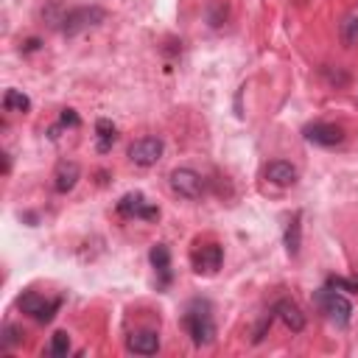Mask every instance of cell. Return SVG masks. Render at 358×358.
Returning a JSON list of instances; mask_svg holds the SVG:
<instances>
[{
	"label": "cell",
	"mask_w": 358,
	"mask_h": 358,
	"mask_svg": "<svg viewBox=\"0 0 358 358\" xmlns=\"http://www.w3.org/2000/svg\"><path fill=\"white\" fill-rule=\"evenodd\" d=\"M182 325L185 330L190 333L193 344L204 347V344H213L216 339V325H213V316H210V303L207 300H193L182 316Z\"/></svg>",
	"instance_id": "1"
},
{
	"label": "cell",
	"mask_w": 358,
	"mask_h": 358,
	"mask_svg": "<svg viewBox=\"0 0 358 358\" xmlns=\"http://www.w3.org/2000/svg\"><path fill=\"white\" fill-rule=\"evenodd\" d=\"M314 303L322 308V314L336 325V328H347L350 319H352V305L344 294H339V289H319L314 294Z\"/></svg>",
	"instance_id": "2"
},
{
	"label": "cell",
	"mask_w": 358,
	"mask_h": 358,
	"mask_svg": "<svg viewBox=\"0 0 358 358\" xmlns=\"http://www.w3.org/2000/svg\"><path fill=\"white\" fill-rule=\"evenodd\" d=\"M104 20H107V12H104L101 6H79V9H70V12L62 15L59 31H62L64 37H76V34H82V31H87V28L101 26Z\"/></svg>",
	"instance_id": "3"
},
{
	"label": "cell",
	"mask_w": 358,
	"mask_h": 358,
	"mask_svg": "<svg viewBox=\"0 0 358 358\" xmlns=\"http://www.w3.org/2000/svg\"><path fill=\"white\" fill-rule=\"evenodd\" d=\"M17 308H20L23 314L34 316L37 322L48 325V322L56 316V311L62 308V300H59V297L48 300V297H42V294H37V292H26V294L17 300Z\"/></svg>",
	"instance_id": "4"
},
{
	"label": "cell",
	"mask_w": 358,
	"mask_h": 358,
	"mask_svg": "<svg viewBox=\"0 0 358 358\" xmlns=\"http://www.w3.org/2000/svg\"><path fill=\"white\" fill-rule=\"evenodd\" d=\"M163 152H165V143L160 137H140L129 146V160L137 168H152L163 160Z\"/></svg>",
	"instance_id": "5"
},
{
	"label": "cell",
	"mask_w": 358,
	"mask_h": 358,
	"mask_svg": "<svg viewBox=\"0 0 358 358\" xmlns=\"http://www.w3.org/2000/svg\"><path fill=\"white\" fill-rule=\"evenodd\" d=\"M118 216H123V219H143V222H157V219H160V207L149 204L146 196L134 190V193L120 196V202H118Z\"/></svg>",
	"instance_id": "6"
},
{
	"label": "cell",
	"mask_w": 358,
	"mask_h": 358,
	"mask_svg": "<svg viewBox=\"0 0 358 358\" xmlns=\"http://www.w3.org/2000/svg\"><path fill=\"white\" fill-rule=\"evenodd\" d=\"M168 185L182 199H199L204 193V177L193 168H174L168 177Z\"/></svg>",
	"instance_id": "7"
},
{
	"label": "cell",
	"mask_w": 358,
	"mask_h": 358,
	"mask_svg": "<svg viewBox=\"0 0 358 358\" xmlns=\"http://www.w3.org/2000/svg\"><path fill=\"white\" fill-rule=\"evenodd\" d=\"M224 263V249L219 244H204L190 252V266L196 274H216Z\"/></svg>",
	"instance_id": "8"
},
{
	"label": "cell",
	"mask_w": 358,
	"mask_h": 358,
	"mask_svg": "<svg viewBox=\"0 0 358 358\" xmlns=\"http://www.w3.org/2000/svg\"><path fill=\"white\" fill-rule=\"evenodd\" d=\"M305 140L314 143V146H325V149H333L339 143H344V129L336 126V123H308L303 129Z\"/></svg>",
	"instance_id": "9"
},
{
	"label": "cell",
	"mask_w": 358,
	"mask_h": 358,
	"mask_svg": "<svg viewBox=\"0 0 358 358\" xmlns=\"http://www.w3.org/2000/svg\"><path fill=\"white\" fill-rule=\"evenodd\" d=\"M126 350L137 355H154L160 350V336L154 330H134L126 339Z\"/></svg>",
	"instance_id": "10"
},
{
	"label": "cell",
	"mask_w": 358,
	"mask_h": 358,
	"mask_svg": "<svg viewBox=\"0 0 358 358\" xmlns=\"http://www.w3.org/2000/svg\"><path fill=\"white\" fill-rule=\"evenodd\" d=\"M274 314L283 319V325H285V328L294 330V333H300V330L305 328V314L300 311V305H297L294 300H277Z\"/></svg>",
	"instance_id": "11"
},
{
	"label": "cell",
	"mask_w": 358,
	"mask_h": 358,
	"mask_svg": "<svg viewBox=\"0 0 358 358\" xmlns=\"http://www.w3.org/2000/svg\"><path fill=\"white\" fill-rule=\"evenodd\" d=\"M79 177H82V168L76 165V163H59L56 165V174H53V190L56 193H70L76 188V182H79Z\"/></svg>",
	"instance_id": "12"
},
{
	"label": "cell",
	"mask_w": 358,
	"mask_h": 358,
	"mask_svg": "<svg viewBox=\"0 0 358 358\" xmlns=\"http://www.w3.org/2000/svg\"><path fill=\"white\" fill-rule=\"evenodd\" d=\"M263 174H266L269 182H274V185H280V188H292V185L297 182V168H294L292 163H285V160L269 163Z\"/></svg>",
	"instance_id": "13"
},
{
	"label": "cell",
	"mask_w": 358,
	"mask_h": 358,
	"mask_svg": "<svg viewBox=\"0 0 358 358\" xmlns=\"http://www.w3.org/2000/svg\"><path fill=\"white\" fill-rule=\"evenodd\" d=\"M149 260H152L154 271L160 274V283H157V285H160V289H168V283H171V252H168V247H165V244L152 247Z\"/></svg>",
	"instance_id": "14"
},
{
	"label": "cell",
	"mask_w": 358,
	"mask_h": 358,
	"mask_svg": "<svg viewBox=\"0 0 358 358\" xmlns=\"http://www.w3.org/2000/svg\"><path fill=\"white\" fill-rule=\"evenodd\" d=\"M115 143H118V129H115V123L107 120V118H98V120H96V149H98L101 154H109Z\"/></svg>",
	"instance_id": "15"
},
{
	"label": "cell",
	"mask_w": 358,
	"mask_h": 358,
	"mask_svg": "<svg viewBox=\"0 0 358 358\" xmlns=\"http://www.w3.org/2000/svg\"><path fill=\"white\" fill-rule=\"evenodd\" d=\"M300 247H303V213H294V219L285 227V249H289L292 258H297Z\"/></svg>",
	"instance_id": "16"
},
{
	"label": "cell",
	"mask_w": 358,
	"mask_h": 358,
	"mask_svg": "<svg viewBox=\"0 0 358 358\" xmlns=\"http://www.w3.org/2000/svg\"><path fill=\"white\" fill-rule=\"evenodd\" d=\"M3 109H6V112L26 115V112H31V98H28L23 90H6V96H3Z\"/></svg>",
	"instance_id": "17"
},
{
	"label": "cell",
	"mask_w": 358,
	"mask_h": 358,
	"mask_svg": "<svg viewBox=\"0 0 358 358\" xmlns=\"http://www.w3.org/2000/svg\"><path fill=\"white\" fill-rule=\"evenodd\" d=\"M15 344H23V330H20L17 325L6 322V325H3V336H0V350L9 352Z\"/></svg>",
	"instance_id": "18"
},
{
	"label": "cell",
	"mask_w": 358,
	"mask_h": 358,
	"mask_svg": "<svg viewBox=\"0 0 358 358\" xmlns=\"http://www.w3.org/2000/svg\"><path fill=\"white\" fill-rule=\"evenodd\" d=\"M48 352H51V355H67V352H70V336H67L64 330H56V333L51 336Z\"/></svg>",
	"instance_id": "19"
},
{
	"label": "cell",
	"mask_w": 358,
	"mask_h": 358,
	"mask_svg": "<svg viewBox=\"0 0 358 358\" xmlns=\"http://www.w3.org/2000/svg\"><path fill=\"white\" fill-rule=\"evenodd\" d=\"M341 39H344L347 45H355V42H358V17H347V20L341 23Z\"/></svg>",
	"instance_id": "20"
},
{
	"label": "cell",
	"mask_w": 358,
	"mask_h": 358,
	"mask_svg": "<svg viewBox=\"0 0 358 358\" xmlns=\"http://www.w3.org/2000/svg\"><path fill=\"white\" fill-rule=\"evenodd\" d=\"M210 26L213 28H219V26H224V20H227V6L224 3H210Z\"/></svg>",
	"instance_id": "21"
},
{
	"label": "cell",
	"mask_w": 358,
	"mask_h": 358,
	"mask_svg": "<svg viewBox=\"0 0 358 358\" xmlns=\"http://www.w3.org/2000/svg\"><path fill=\"white\" fill-rule=\"evenodd\" d=\"M330 289H339V292H355L358 294V280H344V277H330L328 280Z\"/></svg>",
	"instance_id": "22"
},
{
	"label": "cell",
	"mask_w": 358,
	"mask_h": 358,
	"mask_svg": "<svg viewBox=\"0 0 358 358\" xmlns=\"http://www.w3.org/2000/svg\"><path fill=\"white\" fill-rule=\"evenodd\" d=\"M59 123H62V126H70V129H76V126L82 123V118L76 115V109H62V115H59Z\"/></svg>",
	"instance_id": "23"
},
{
	"label": "cell",
	"mask_w": 358,
	"mask_h": 358,
	"mask_svg": "<svg viewBox=\"0 0 358 358\" xmlns=\"http://www.w3.org/2000/svg\"><path fill=\"white\" fill-rule=\"evenodd\" d=\"M39 39L37 37H31V39H26V45H23V53H31V51H39Z\"/></svg>",
	"instance_id": "24"
},
{
	"label": "cell",
	"mask_w": 358,
	"mask_h": 358,
	"mask_svg": "<svg viewBox=\"0 0 358 358\" xmlns=\"http://www.w3.org/2000/svg\"><path fill=\"white\" fill-rule=\"evenodd\" d=\"M9 171H12V157H9V154H3V174L9 177Z\"/></svg>",
	"instance_id": "25"
}]
</instances>
